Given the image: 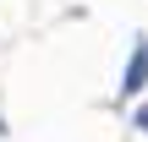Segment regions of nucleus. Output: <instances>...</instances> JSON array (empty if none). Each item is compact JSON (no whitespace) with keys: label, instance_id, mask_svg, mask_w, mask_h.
<instances>
[{"label":"nucleus","instance_id":"nucleus-2","mask_svg":"<svg viewBox=\"0 0 148 142\" xmlns=\"http://www.w3.org/2000/svg\"><path fill=\"white\" fill-rule=\"evenodd\" d=\"M137 131H148V104H143V109H137Z\"/></svg>","mask_w":148,"mask_h":142},{"label":"nucleus","instance_id":"nucleus-1","mask_svg":"<svg viewBox=\"0 0 148 142\" xmlns=\"http://www.w3.org/2000/svg\"><path fill=\"white\" fill-rule=\"evenodd\" d=\"M148 88V38H137V49H132V60H126V77H121V93L132 99V93H143Z\"/></svg>","mask_w":148,"mask_h":142}]
</instances>
